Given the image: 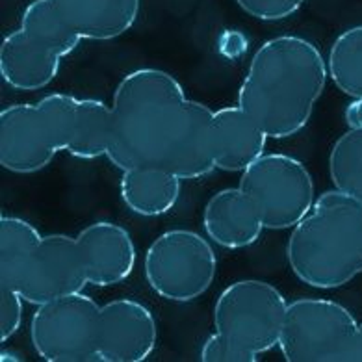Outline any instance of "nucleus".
<instances>
[{
  "mask_svg": "<svg viewBox=\"0 0 362 362\" xmlns=\"http://www.w3.org/2000/svg\"><path fill=\"white\" fill-rule=\"evenodd\" d=\"M327 62L313 41L277 35L264 41L249 62L238 106L273 139L299 134L327 84Z\"/></svg>",
  "mask_w": 362,
  "mask_h": 362,
  "instance_id": "f257e3e1",
  "label": "nucleus"
},
{
  "mask_svg": "<svg viewBox=\"0 0 362 362\" xmlns=\"http://www.w3.org/2000/svg\"><path fill=\"white\" fill-rule=\"evenodd\" d=\"M188 100L182 84L168 71L141 67L127 73L110 105V164L121 171L164 168Z\"/></svg>",
  "mask_w": 362,
  "mask_h": 362,
  "instance_id": "f03ea898",
  "label": "nucleus"
},
{
  "mask_svg": "<svg viewBox=\"0 0 362 362\" xmlns=\"http://www.w3.org/2000/svg\"><path fill=\"white\" fill-rule=\"evenodd\" d=\"M286 260L301 283L317 290L351 283L362 273V199L337 188L317 195L292 228Z\"/></svg>",
  "mask_w": 362,
  "mask_h": 362,
  "instance_id": "7ed1b4c3",
  "label": "nucleus"
},
{
  "mask_svg": "<svg viewBox=\"0 0 362 362\" xmlns=\"http://www.w3.org/2000/svg\"><path fill=\"white\" fill-rule=\"evenodd\" d=\"M82 37L65 25L49 0H32L21 26L0 45V75L19 91L43 90L58 76L62 60L80 45Z\"/></svg>",
  "mask_w": 362,
  "mask_h": 362,
  "instance_id": "20e7f679",
  "label": "nucleus"
},
{
  "mask_svg": "<svg viewBox=\"0 0 362 362\" xmlns=\"http://www.w3.org/2000/svg\"><path fill=\"white\" fill-rule=\"evenodd\" d=\"M144 272L156 296L173 303H189L212 286L218 257L212 243L195 230L169 228L147 247Z\"/></svg>",
  "mask_w": 362,
  "mask_h": 362,
  "instance_id": "39448f33",
  "label": "nucleus"
},
{
  "mask_svg": "<svg viewBox=\"0 0 362 362\" xmlns=\"http://www.w3.org/2000/svg\"><path fill=\"white\" fill-rule=\"evenodd\" d=\"M286 308V298L277 286L260 279H242L223 288L214 303V327L260 357L279 347Z\"/></svg>",
  "mask_w": 362,
  "mask_h": 362,
  "instance_id": "423d86ee",
  "label": "nucleus"
},
{
  "mask_svg": "<svg viewBox=\"0 0 362 362\" xmlns=\"http://www.w3.org/2000/svg\"><path fill=\"white\" fill-rule=\"evenodd\" d=\"M357 327L342 303L299 298L288 303L279 349L288 362H347Z\"/></svg>",
  "mask_w": 362,
  "mask_h": 362,
  "instance_id": "0eeeda50",
  "label": "nucleus"
},
{
  "mask_svg": "<svg viewBox=\"0 0 362 362\" xmlns=\"http://www.w3.org/2000/svg\"><path fill=\"white\" fill-rule=\"evenodd\" d=\"M238 188L251 197L264 227L272 230L293 228L316 201L307 165L283 153L262 154L242 171Z\"/></svg>",
  "mask_w": 362,
  "mask_h": 362,
  "instance_id": "6e6552de",
  "label": "nucleus"
},
{
  "mask_svg": "<svg viewBox=\"0 0 362 362\" xmlns=\"http://www.w3.org/2000/svg\"><path fill=\"white\" fill-rule=\"evenodd\" d=\"M99 314V303L82 292L37 305L30 320L34 351L47 362H100Z\"/></svg>",
  "mask_w": 362,
  "mask_h": 362,
  "instance_id": "1a4fd4ad",
  "label": "nucleus"
},
{
  "mask_svg": "<svg viewBox=\"0 0 362 362\" xmlns=\"http://www.w3.org/2000/svg\"><path fill=\"white\" fill-rule=\"evenodd\" d=\"M60 151V124L43 100L17 103L0 112V165L10 173L43 171Z\"/></svg>",
  "mask_w": 362,
  "mask_h": 362,
  "instance_id": "9d476101",
  "label": "nucleus"
},
{
  "mask_svg": "<svg viewBox=\"0 0 362 362\" xmlns=\"http://www.w3.org/2000/svg\"><path fill=\"white\" fill-rule=\"evenodd\" d=\"M88 284L76 236L47 234L35 249L17 290L26 303L37 307L80 293Z\"/></svg>",
  "mask_w": 362,
  "mask_h": 362,
  "instance_id": "9b49d317",
  "label": "nucleus"
},
{
  "mask_svg": "<svg viewBox=\"0 0 362 362\" xmlns=\"http://www.w3.org/2000/svg\"><path fill=\"white\" fill-rule=\"evenodd\" d=\"M158 342V325L149 307L121 298L100 305L97 351L100 362H144Z\"/></svg>",
  "mask_w": 362,
  "mask_h": 362,
  "instance_id": "f8f14e48",
  "label": "nucleus"
},
{
  "mask_svg": "<svg viewBox=\"0 0 362 362\" xmlns=\"http://www.w3.org/2000/svg\"><path fill=\"white\" fill-rule=\"evenodd\" d=\"M45 105L60 124L64 151L80 160L106 156L112 136V108L100 99H78L69 93H50Z\"/></svg>",
  "mask_w": 362,
  "mask_h": 362,
  "instance_id": "ddd939ff",
  "label": "nucleus"
},
{
  "mask_svg": "<svg viewBox=\"0 0 362 362\" xmlns=\"http://www.w3.org/2000/svg\"><path fill=\"white\" fill-rule=\"evenodd\" d=\"M88 283L93 286H115L132 275L136 245L130 233L114 221H93L76 236Z\"/></svg>",
  "mask_w": 362,
  "mask_h": 362,
  "instance_id": "4468645a",
  "label": "nucleus"
},
{
  "mask_svg": "<svg viewBox=\"0 0 362 362\" xmlns=\"http://www.w3.org/2000/svg\"><path fill=\"white\" fill-rule=\"evenodd\" d=\"M266 141L268 134L262 127L238 105L214 112L212 151L216 169L242 173L262 156Z\"/></svg>",
  "mask_w": 362,
  "mask_h": 362,
  "instance_id": "2eb2a0df",
  "label": "nucleus"
},
{
  "mask_svg": "<svg viewBox=\"0 0 362 362\" xmlns=\"http://www.w3.org/2000/svg\"><path fill=\"white\" fill-rule=\"evenodd\" d=\"M203 227L206 236L225 249L249 247L266 228L251 197L240 188L219 189L206 201Z\"/></svg>",
  "mask_w": 362,
  "mask_h": 362,
  "instance_id": "dca6fc26",
  "label": "nucleus"
},
{
  "mask_svg": "<svg viewBox=\"0 0 362 362\" xmlns=\"http://www.w3.org/2000/svg\"><path fill=\"white\" fill-rule=\"evenodd\" d=\"M54 11L82 40L112 41L134 26L141 0H49Z\"/></svg>",
  "mask_w": 362,
  "mask_h": 362,
  "instance_id": "f3484780",
  "label": "nucleus"
},
{
  "mask_svg": "<svg viewBox=\"0 0 362 362\" xmlns=\"http://www.w3.org/2000/svg\"><path fill=\"white\" fill-rule=\"evenodd\" d=\"M212 119L210 106L188 100L186 114L165 158L164 169L182 180L203 179L216 169L212 151Z\"/></svg>",
  "mask_w": 362,
  "mask_h": 362,
  "instance_id": "a211bd4d",
  "label": "nucleus"
},
{
  "mask_svg": "<svg viewBox=\"0 0 362 362\" xmlns=\"http://www.w3.org/2000/svg\"><path fill=\"white\" fill-rule=\"evenodd\" d=\"M182 179L164 168H132L121 175L119 194L124 206L141 218L171 212L180 197Z\"/></svg>",
  "mask_w": 362,
  "mask_h": 362,
  "instance_id": "6ab92c4d",
  "label": "nucleus"
},
{
  "mask_svg": "<svg viewBox=\"0 0 362 362\" xmlns=\"http://www.w3.org/2000/svg\"><path fill=\"white\" fill-rule=\"evenodd\" d=\"M41 238L30 221L6 214L0 218V288L17 290Z\"/></svg>",
  "mask_w": 362,
  "mask_h": 362,
  "instance_id": "aec40b11",
  "label": "nucleus"
},
{
  "mask_svg": "<svg viewBox=\"0 0 362 362\" xmlns=\"http://www.w3.org/2000/svg\"><path fill=\"white\" fill-rule=\"evenodd\" d=\"M325 62L332 84L347 97L362 99V25L338 35Z\"/></svg>",
  "mask_w": 362,
  "mask_h": 362,
  "instance_id": "412c9836",
  "label": "nucleus"
},
{
  "mask_svg": "<svg viewBox=\"0 0 362 362\" xmlns=\"http://www.w3.org/2000/svg\"><path fill=\"white\" fill-rule=\"evenodd\" d=\"M329 173L334 188L362 199V129H347L329 153Z\"/></svg>",
  "mask_w": 362,
  "mask_h": 362,
  "instance_id": "4be33fe9",
  "label": "nucleus"
},
{
  "mask_svg": "<svg viewBox=\"0 0 362 362\" xmlns=\"http://www.w3.org/2000/svg\"><path fill=\"white\" fill-rule=\"evenodd\" d=\"M199 358L204 362H257L258 358L253 353L245 351L243 347L236 346L219 332L204 340Z\"/></svg>",
  "mask_w": 362,
  "mask_h": 362,
  "instance_id": "5701e85b",
  "label": "nucleus"
},
{
  "mask_svg": "<svg viewBox=\"0 0 362 362\" xmlns=\"http://www.w3.org/2000/svg\"><path fill=\"white\" fill-rule=\"evenodd\" d=\"M247 16L258 21H283L292 17L305 4V0H236Z\"/></svg>",
  "mask_w": 362,
  "mask_h": 362,
  "instance_id": "b1692460",
  "label": "nucleus"
},
{
  "mask_svg": "<svg viewBox=\"0 0 362 362\" xmlns=\"http://www.w3.org/2000/svg\"><path fill=\"white\" fill-rule=\"evenodd\" d=\"M21 293L13 288H0V342H8L23 323Z\"/></svg>",
  "mask_w": 362,
  "mask_h": 362,
  "instance_id": "393cba45",
  "label": "nucleus"
},
{
  "mask_svg": "<svg viewBox=\"0 0 362 362\" xmlns=\"http://www.w3.org/2000/svg\"><path fill=\"white\" fill-rule=\"evenodd\" d=\"M245 50V37L240 32H227L221 40V52L228 58H236Z\"/></svg>",
  "mask_w": 362,
  "mask_h": 362,
  "instance_id": "a878e982",
  "label": "nucleus"
},
{
  "mask_svg": "<svg viewBox=\"0 0 362 362\" xmlns=\"http://www.w3.org/2000/svg\"><path fill=\"white\" fill-rule=\"evenodd\" d=\"M344 119L349 129H362V99H353V103L346 106Z\"/></svg>",
  "mask_w": 362,
  "mask_h": 362,
  "instance_id": "bb28decb",
  "label": "nucleus"
},
{
  "mask_svg": "<svg viewBox=\"0 0 362 362\" xmlns=\"http://www.w3.org/2000/svg\"><path fill=\"white\" fill-rule=\"evenodd\" d=\"M347 362H362V322L358 323L357 332H355V340H353Z\"/></svg>",
  "mask_w": 362,
  "mask_h": 362,
  "instance_id": "cd10ccee",
  "label": "nucleus"
},
{
  "mask_svg": "<svg viewBox=\"0 0 362 362\" xmlns=\"http://www.w3.org/2000/svg\"><path fill=\"white\" fill-rule=\"evenodd\" d=\"M0 361H2V362H6V361H23V357L6 349V351H2V357H0Z\"/></svg>",
  "mask_w": 362,
  "mask_h": 362,
  "instance_id": "c85d7f7f",
  "label": "nucleus"
}]
</instances>
